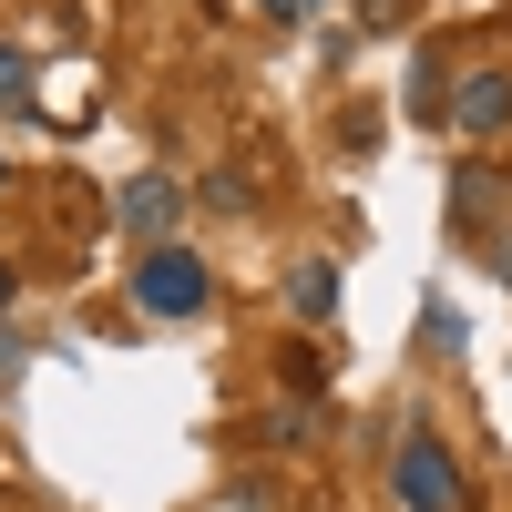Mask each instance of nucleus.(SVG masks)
I'll return each instance as SVG.
<instances>
[{
    "instance_id": "20e7f679",
    "label": "nucleus",
    "mask_w": 512,
    "mask_h": 512,
    "mask_svg": "<svg viewBox=\"0 0 512 512\" xmlns=\"http://www.w3.org/2000/svg\"><path fill=\"white\" fill-rule=\"evenodd\" d=\"M175 205H185V195H175V185H164V175H134V185H123V195H113V216H123V226H134L144 246H175Z\"/></svg>"
},
{
    "instance_id": "f257e3e1",
    "label": "nucleus",
    "mask_w": 512,
    "mask_h": 512,
    "mask_svg": "<svg viewBox=\"0 0 512 512\" xmlns=\"http://www.w3.org/2000/svg\"><path fill=\"white\" fill-rule=\"evenodd\" d=\"M205 297H216V277H205L195 246H144L134 256V308L144 318H205Z\"/></svg>"
},
{
    "instance_id": "0eeeda50",
    "label": "nucleus",
    "mask_w": 512,
    "mask_h": 512,
    "mask_svg": "<svg viewBox=\"0 0 512 512\" xmlns=\"http://www.w3.org/2000/svg\"><path fill=\"white\" fill-rule=\"evenodd\" d=\"M318 11V0H267V21H308Z\"/></svg>"
},
{
    "instance_id": "f03ea898",
    "label": "nucleus",
    "mask_w": 512,
    "mask_h": 512,
    "mask_svg": "<svg viewBox=\"0 0 512 512\" xmlns=\"http://www.w3.org/2000/svg\"><path fill=\"white\" fill-rule=\"evenodd\" d=\"M390 492H400L410 512H461V461H451V441H441V431H400Z\"/></svg>"
},
{
    "instance_id": "7ed1b4c3",
    "label": "nucleus",
    "mask_w": 512,
    "mask_h": 512,
    "mask_svg": "<svg viewBox=\"0 0 512 512\" xmlns=\"http://www.w3.org/2000/svg\"><path fill=\"white\" fill-rule=\"evenodd\" d=\"M451 123H461L472 144H482V134H502V123H512V72H502V62L461 72V82H451Z\"/></svg>"
},
{
    "instance_id": "6e6552de",
    "label": "nucleus",
    "mask_w": 512,
    "mask_h": 512,
    "mask_svg": "<svg viewBox=\"0 0 512 512\" xmlns=\"http://www.w3.org/2000/svg\"><path fill=\"white\" fill-rule=\"evenodd\" d=\"M0 308H11V267H0Z\"/></svg>"
},
{
    "instance_id": "423d86ee",
    "label": "nucleus",
    "mask_w": 512,
    "mask_h": 512,
    "mask_svg": "<svg viewBox=\"0 0 512 512\" xmlns=\"http://www.w3.org/2000/svg\"><path fill=\"white\" fill-rule=\"evenodd\" d=\"M21 103H31V52L0 41V113H21Z\"/></svg>"
},
{
    "instance_id": "39448f33",
    "label": "nucleus",
    "mask_w": 512,
    "mask_h": 512,
    "mask_svg": "<svg viewBox=\"0 0 512 512\" xmlns=\"http://www.w3.org/2000/svg\"><path fill=\"white\" fill-rule=\"evenodd\" d=\"M287 308L308 318V328L338 318V267H328V256H297V267H287Z\"/></svg>"
}]
</instances>
